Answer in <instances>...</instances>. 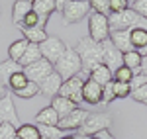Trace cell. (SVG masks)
I'll list each match as a JSON object with an SVG mask.
<instances>
[{
	"label": "cell",
	"mask_w": 147,
	"mask_h": 139,
	"mask_svg": "<svg viewBox=\"0 0 147 139\" xmlns=\"http://www.w3.org/2000/svg\"><path fill=\"white\" fill-rule=\"evenodd\" d=\"M77 53H79L80 61H82V71L90 73L94 67L102 65V43H96L88 35L80 37L77 41Z\"/></svg>",
	"instance_id": "cell-1"
},
{
	"label": "cell",
	"mask_w": 147,
	"mask_h": 139,
	"mask_svg": "<svg viewBox=\"0 0 147 139\" xmlns=\"http://www.w3.org/2000/svg\"><path fill=\"white\" fill-rule=\"evenodd\" d=\"M53 71H55L63 81H69V79L77 77L80 71H82V61H80L77 49L75 47H67L65 53L61 55V59L53 65Z\"/></svg>",
	"instance_id": "cell-2"
},
{
	"label": "cell",
	"mask_w": 147,
	"mask_h": 139,
	"mask_svg": "<svg viewBox=\"0 0 147 139\" xmlns=\"http://www.w3.org/2000/svg\"><path fill=\"white\" fill-rule=\"evenodd\" d=\"M108 22H110V32H116V30H137V28L147 30V20L141 18L131 8H127L125 12H120V14H110Z\"/></svg>",
	"instance_id": "cell-3"
},
{
	"label": "cell",
	"mask_w": 147,
	"mask_h": 139,
	"mask_svg": "<svg viewBox=\"0 0 147 139\" xmlns=\"http://www.w3.org/2000/svg\"><path fill=\"white\" fill-rule=\"evenodd\" d=\"M88 37L94 39L96 43H102L110 37V22L108 16L98 14V12H90L88 14Z\"/></svg>",
	"instance_id": "cell-4"
},
{
	"label": "cell",
	"mask_w": 147,
	"mask_h": 139,
	"mask_svg": "<svg viewBox=\"0 0 147 139\" xmlns=\"http://www.w3.org/2000/svg\"><path fill=\"white\" fill-rule=\"evenodd\" d=\"M86 79H88V73L80 71L77 77H73V79H69V81H63L61 90H59V96L69 98V100H73L75 104L79 106L80 102H82V84H84Z\"/></svg>",
	"instance_id": "cell-5"
},
{
	"label": "cell",
	"mask_w": 147,
	"mask_h": 139,
	"mask_svg": "<svg viewBox=\"0 0 147 139\" xmlns=\"http://www.w3.org/2000/svg\"><path fill=\"white\" fill-rule=\"evenodd\" d=\"M110 128H112V116L106 114V112H94V114H88L80 131L84 135L92 137V135H96V133H100L104 129H110Z\"/></svg>",
	"instance_id": "cell-6"
},
{
	"label": "cell",
	"mask_w": 147,
	"mask_h": 139,
	"mask_svg": "<svg viewBox=\"0 0 147 139\" xmlns=\"http://www.w3.org/2000/svg\"><path fill=\"white\" fill-rule=\"evenodd\" d=\"M90 12L92 10H90L88 0H69V4L61 12V16H63V22L65 24H79Z\"/></svg>",
	"instance_id": "cell-7"
},
{
	"label": "cell",
	"mask_w": 147,
	"mask_h": 139,
	"mask_svg": "<svg viewBox=\"0 0 147 139\" xmlns=\"http://www.w3.org/2000/svg\"><path fill=\"white\" fill-rule=\"evenodd\" d=\"M65 49H67L65 41H63V39H59V37H55V35H49L43 43H39L41 57L47 59V61H49V63H53V65L61 59V55L65 53Z\"/></svg>",
	"instance_id": "cell-8"
},
{
	"label": "cell",
	"mask_w": 147,
	"mask_h": 139,
	"mask_svg": "<svg viewBox=\"0 0 147 139\" xmlns=\"http://www.w3.org/2000/svg\"><path fill=\"white\" fill-rule=\"evenodd\" d=\"M24 73H26L28 81L35 82V84H41V82H43L47 77L53 73V63H49L47 59H39L37 63L30 65V67H26Z\"/></svg>",
	"instance_id": "cell-9"
},
{
	"label": "cell",
	"mask_w": 147,
	"mask_h": 139,
	"mask_svg": "<svg viewBox=\"0 0 147 139\" xmlns=\"http://www.w3.org/2000/svg\"><path fill=\"white\" fill-rule=\"evenodd\" d=\"M102 63L112 71V73L118 69V67H122V65H124V53H122V51H118L110 39L102 41Z\"/></svg>",
	"instance_id": "cell-10"
},
{
	"label": "cell",
	"mask_w": 147,
	"mask_h": 139,
	"mask_svg": "<svg viewBox=\"0 0 147 139\" xmlns=\"http://www.w3.org/2000/svg\"><path fill=\"white\" fill-rule=\"evenodd\" d=\"M88 118V112L86 110H82V108H77L75 112H71L69 116L61 118L59 120V124H57V128L63 129V131H75V129H80L82 128V124H84V120Z\"/></svg>",
	"instance_id": "cell-11"
},
{
	"label": "cell",
	"mask_w": 147,
	"mask_h": 139,
	"mask_svg": "<svg viewBox=\"0 0 147 139\" xmlns=\"http://www.w3.org/2000/svg\"><path fill=\"white\" fill-rule=\"evenodd\" d=\"M82 102L90 106H96L102 102V86L92 79H86L82 84Z\"/></svg>",
	"instance_id": "cell-12"
},
{
	"label": "cell",
	"mask_w": 147,
	"mask_h": 139,
	"mask_svg": "<svg viewBox=\"0 0 147 139\" xmlns=\"http://www.w3.org/2000/svg\"><path fill=\"white\" fill-rule=\"evenodd\" d=\"M32 10L39 16V28L45 30L51 14L57 12V8H55V2H53V0H35L34 4H32Z\"/></svg>",
	"instance_id": "cell-13"
},
{
	"label": "cell",
	"mask_w": 147,
	"mask_h": 139,
	"mask_svg": "<svg viewBox=\"0 0 147 139\" xmlns=\"http://www.w3.org/2000/svg\"><path fill=\"white\" fill-rule=\"evenodd\" d=\"M2 122H10V124H14V126H18V122H20L10 92L6 94L4 98H0V124H2Z\"/></svg>",
	"instance_id": "cell-14"
},
{
	"label": "cell",
	"mask_w": 147,
	"mask_h": 139,
	"mask_svg": "<svg viewBox=\"0 0 147 139\" xmlns=\"http://www.w3.org/2000/svg\"><path fill=\"white\" fill-rule=\"evenodd\" d=\"M61 84H63V79L53 71L45 81L39 84V94L45 96V98H55L59 94V90H61Z\"/></svg>",
	"instance_id": "cell-15"
},
{
	"label": "cell",
	"mask_w": 147,
	"mask_h": 139,
	"mask_svg": "<svg viewBox=\"0 0 147 139\" xmlns=\"http://www.w3.org/2000/svg\"><path fill=\"white\" fill-rule=\"evenodd\" d=\"M129 34H131V30H116V32H110V37H108V39L114 43V47H116L118 51L127 53V51L134 49V47H131Z\"/></svg>",
	"instance_id": "cell-16"
},
{
	"label": "cell",
	"mask_w": 147,
	"mask_h": 139,
	"mask_svg": "<svg viewBox=\"0 0 147 139\" xmlns=\"http://www.w3.org/2000/svg\"><path fill=\"white\" fill-rule=\"evenodd\" d=\"M51 108H53L57 114H59V120H61V118L69 116L71 112H75L79 106L75 104L73 100H69V98H63V96H59V94H57L55 98H51Z\"/></svg>",
	"instance_id": "cell-17"
},
{
	"label": "cell",
	"mask_w": 147,
	"mask_h": 139,
	"mask_svg": "<svg viewBox=\"0 0 147 139\" xmlns=\"http://www.w3.org/2000/svg\"><path fill=\"white\" fill-rule=\"evenodd\" d=\"M30 12H32V2H28V0H16L12 4V22L16 24V26H20L22 20Z\"/></svg>",
	"instance_id": "cell-18"
},
{
	"label": "cell",
	"mask_w": 147,
	"mask_h": 139,
	"mask_svg": "<svg viewBox=\"0 0 147 139\" xmlns=\"http://www.w3.org/2000/svg\"><path fill=\"white\" fill-rule=\"evenodd\" d=\"M57 124H59V114L51 106H45L35 116V126H57Z\"/></svg>",
	"instance_id": "cell-19"
},
{
	"label": "cell",
	"mask_w": 147,
	"mask_h": 139,
	"mask_svg": "<svg viewBox=\"0 0 147 139\" xmlns=\"http://www.w3.org/2000/svg\"><path fill=\"white\" fill-rule=\"evenodd\" d=\"M88 79H92L94 82H98L100 86H104V84H108L110 81H114V73L104 63L102 65H98V67H94V69L88 73Z\"/></svg>",
	"instance_id": "cell-20"
},
{
	"label": "cell",
	"mask_w": 147,
	"mask_h": 139,
	"mask_svg": "<svg viewBox=\"0 0 147 139\" xmlns=\"http://www.w3.org/2000/svg\"><path fill=\"white\" fill-rule=\"evenodd\" d=\"M24 71L20 67V63H16V61H12V59H6V61H2L0 63V82L2 84H8L12 75H16V73H20Z\"/></svg>",
	"instance_id": "cell-21"
},
{
	"label": "cell",
	"mask_w": 147,
	"mask_h": 139,
	"mask_svg": "<svg viewBox=\"0 0 147 139\" xmlns=\"http://www.w3.org/2000/svg\"><path fill=\"white\" fill-rule=\"evenodd\" d=\"M39 59H43V57H41V51H39V45L30 43L28 49H26V53L22 55V59H20L18 63H20V67H22V69H26V67H30V65L37 63Z\"/></svg>",
	"instance_id": "cell-22"
},
{
	"label": "cell",
	"mask_w": 147,
	"mask_h": 139,
	"mask_svg": "<svg viewBox=\"0 0 147 139\" xmlns=\"http://www.w3.org/2000/svg\"><path fill=\"white\" fill-rule=\"evenodd\" d=\"M22 35L28 43H35V45L43 43L47 37H49L43 28H26V30H22Z\"/></svg>",
	"instance_id": "cell-23"
},
{
	"label": "cell",
	"mask_w": 147,
	"mask_h": 139,
	"mask_svg": "<svg viewBox=\"0 0 147 139\" xmlns=\"http://www.w3.org/2000/svg\"><path fill=\"white\" fill-rule=\"evenodd\" d=\"M28 45H30V43H28L24 37H22V39H16V41H12L10 47H8V59H12V61H16V63H18V61L22 59V55L26 53Z\"/></svg>",
	"instance_id": "cell-24"
},
{
	"label": "cell",
	"mask_w": 147,
	"mask_h": 139,
	"mask_svg": "<svg viewBox=\"0 0 147 139\" xmlns=\"http://www.w3.org/2000/svg\"><path fill=\"white\" fill-rule=\"evenodd\" d=\"M129 39H131V47H134L136 51H139V53H141V51L147 47V30H141V28L131 30Z\"/></svg>",
	"instance_id": "cell-25"
},
{
	"label": "cell",
	"mask_w": 147,
	"mask_h": 139,
	"mask_svg": "<svg viewBox=\"0 0 147 139\" xmlns=\"http://www.w3.org/2000/svg\"><path fill=\"white\" fill-rule=\"evenodd\" d=\"M16 137L20 139H39L41 133H39V126L35 124H24L16 129Z\"/></svg>",
	"instance_id": "cell-26"
},
{
	"label": "cell",
	"mask_w": 147,
	"mask_h": 139,
	"mask_svg": "<svg viewBox=\"0 0 147 139\" xmlns=\"http://www.w3.org/2000/svg\"><path fill=\"white\" fill-rule=\"evenodd\" d=\"M141 59H143V55L139 51H136V49H131V51L124 53V65L127 69H131L134 73H137L141 69Z\"/></svg>",
	"instance_id": "cell-27"
},
{
	"label": "cell",
	"mask_w": 147,
	"mask_h": 139,
	"mask_svg": "<svg viewBox=\"0 0 147 139\" xmlns=\"http://www.w3.org/2000/svg\"><path fill=\"white\" fill-rule=\"evenodd\" d=\"M12 94H16L18 98H24V100H30V98H34V96L39 94V84L28 81V84L24 88H20V90H16V92H12Z\"/></svg>",
	"instance_id": "cell-28"
},
{
	"label": "cell",
	"mask_w": 147,
	"mask_h": 139,
	"mask_svg": "<svg viewBox=\"0 0 147 139\" xmlns=\"http://www.w3.org/2000/svg\"><path fill=\"white\" fill-rule=\"evenodd\" d=\"M28 84V77H26V73L24 71H20V73H16V75H12L10 81H8V88H10V92H16V90H20V88H24Z\"/></svg>",
	"instance_id": "cell-29"
},
{
	"label": "cell",
	"mask_w": 147,
	"mask_h": 139,
	"mask_svg": "<svg viewBox=\"0 0 147 139\" xmlns=\"http://www.w3.org/2000/svg\"><path fill=\"white\" fill-rule=\"evenodd\" d=\"M39 133H41V137H45V139H63L65 137L63 129H59L57 126H39Z\"/></svg>",
	"instance_id": "cell-30"
},
{
	"label": "cell",
	"mask_w": 147,
	"mask_h": 139,
	"mask_svg": "<svg viewBox=\"0 0 147 139\" xmlns=\"http://www.w3.org/2000/svg\"><path fill=\"white\" fill-rule=\"evenodd\" d=\"M131 79H134V71L127 69L125 65H122V67H118V69L114 71V81L116 82H131Z\"/></svg>",
	"instance_id": "cell-31"
},
{
	"label": "cell",
	"mask_w": 147,
	"mask_h": 139,
	"mask_svg": "<svg viewBox=\"0 0 147 139\" xmlns=\"http://www.w3.org/2000/svg\"><path fill=\"white\" fill-rule=\"evenodd\" d=\"M92 12H98L104 16H110V0H88Z\"/></svg>",
	"instance_id": "cell-32"
},
{
	"label": "cell",
	"mask_w": 147,
	"mask_h": 139,
	"mask_svg": "<svg viewBox=\"0 0 147 139\" xmlns=\"http://www.w3.org/2000/svg\"><path fill=\"white\" fill-rule=\"evenodd\" d=\"M16 126L10 122H2L0 124V139H16Z\"/></svg>",
	"instance_id": "cell-33"
},
{
	"label": "cell",
	"mask_w": 147,
	"mask_h": 139,
	"mask_svg": "<svg viewBox=\"0 0 147 139\" xmlns=\"http://www.w3.org/2000/svg\"><path fill=\"white\" fill-rule=\"evenodd\" d=\"M18 28H20V30H26V28H39V16H37V14L32 10V12H30V14H28V16L22 20V24H20Z\"/></svg>",
	"instance_id": "cell-34"
},
{
	"label": "cell",
	"mask_w": 147,
	"mask_h": 139,
	"mask_svg": "<svg viewBox=\"0 0 147 139\" xmlns=\"http://www.w3.org/2000/svg\"><path fill=\"white\" fill-rule=\"evenodd\" d=\"M114 94H116V98H127L131 94V86L127 82H116L114 81Z\"/></svg>",
	"instance_id": "cell-35"
},
{
	"label": "cell",
	"mask_w": 147,
	"mask_h": 139,
	"mask_svg": "<svg viewBox=\"0 0 147 139\" xmlns=\"http://www.w3.org/2000/svg\"><path fill=\"white\" fill-rule=\"evenodd\" d=\"M116 100V94H114V81H110L108 84L102 86V104H110Z\"/></svg>",
	"instance_id": "cell-36"
},
{
	"label": "cell",
	"mask_w": 147,
	"mask_h": 139,
	"mask_svg": "<svg viewBox=\"0 0 147 139\" xmlns=\"http://www.w3.org/2000/svg\"><path fill=\"white\" fill-rule=\"evenodd\" d=\"M129 8V0H110V14H120Z\"/></svg>",
	"instance_id": "cell-37"
},
{
	"label": "cell",
	"mask_w": 147,
	"mask_h": 139,
	"mask_svg": "<svg viewBox=\"0 0 147 139\" xmlns=\"http://www.w3.org/2000/svg\"><path fill=\"white\" fill-rule=\"evenodd\" d=\"M136 102H141V104H147V84H143V86H139V88H136V90H131V94H129Z\"/></svg>",
	"instance_id": "cell-38"
},
{
	"label": "cell",
	"mask_w": 147,
	"mask_h": 139,
	"mask_svg": "<svg viewBox=\"0 0 147 139\" xmlns=\"http://www.w3.org/2000/svg\"><path fill=\"white\" fill-rule=\"evenodd\" d=\"M129 8H131L134 12H137L141 18L147 20V0H136V2L129 4Z\"/></svg>",
	"instance_id": "cell-39"
},
{
	"label": "cell",
	"mask_w": 147,
	"mask_h": 139,
	"mask_svg": "<svg viewBox=\"0 0 147 139\" xmlns=\"http://www.w3.org/2000/svg\"><path fill=\"white\" fill-rule=\"evenodd\" d=\"M143 84H147V75H143L141 71H137V73H134V79H131V82H129L131 90H136V88H139V86H143Z\"/></svg>",
	"instance_id": "cell-40"
},
{
	"label": "cell",
	"mask_w": 147,
	"mask_h": 139,
	"mask_svg": "<svg viewBox=\"0 0 147 139\" xmlns=\"http://www.w3.org/2000/svg\"><path fill=\"white\" fill-rule=\"evenodd\" d=\"M94 137H96V139H114V135H112L110 129H104V131H100V133H96Z\"/></svg>",
	"instance_id": "cell-41"
},
{
	"label": "cell",
	"mask_w": 147,
	"mask_h": 139,
	"mask_svg": "<svg viewBox=\"0 0 147 139\" xmlns=\"http://www.w3.org/2000/svg\"><path fill=\"white\" fill-rule=\"evenodd\" d=\"M55 2V8H57V12H63V8L69 4V0H53Z\"/></svg>",
	"instance_id": "cell-42"
},
{
	"label": "cell",
	"mask_w": 147,
	"mask_h": 139,
	"mask_svg": "<svg viewBox=\"0 0 147 139\" xmlns=\"http://www.w3.org/2000/svg\"><path fill=\"white\" fill-rule=\"evenodd\" d=\"M141 73H143V75H147V55H143V59H141Z\"/></svg>",
	"instance_id": "cell-43"
},
{
	"label": "cell",
	"mask_w": 147,
	"mask_h": 139,
	"mask_svg": "<svg viewBox=\"0 0 147 139\" xmlns=\"http://www.w3.org/2000/svg\"><path fill=\"white\" fill-rule=\"evenodd\" d=\"M6 94H8V86H6V84H2V82H0V98H4V96H6Z\"/></svg>",
	"instance_id": "cell-44"
},
{
	"label": "cell",
	"mask_w": 147,
	"mask_h": 139,
	"mask_svg": "<svg viewBox=\"0 0 147 139\" xmlns=\"http://www.w3.org/2000/svg\"><path fill=\"white\" fill-rule=\"evenodd\" d=\"M63 139H79V135H75V133H69V135H65Z\"/></svg>",
	"instance_id": "cell-45"
},
{
	"label": "cell",
	"mask_w": 147,
	"mask_h": 139,
	"mask_svg": "<svg viewBox=\"0 0 147 139\" xmlns=\"http://www.w3.org/2000/svg\"><path fill=\"white\" fill-rule=\"evenodd\" d=\"M28 2H32V4H34V2H35V0H28Z\"/></svg>",
	"instance_id": "cell-46"
},
{
	"label": "cell",
	"mask_w": 147,
	"mask_h": 139,
	"mask_svg": "<svg viewBox=\"0 0 147 139\" xmlns=\"http://www.w3.org/2000/svg\"><path fill=\"white\" fill-rule=\"evenodd\" d=\"M88 139H96V137H94V135H92V137H88Z\"/></svg>",
	"instance_id": "cell-47"
},
{
	"label": "cell",
	"mask_w": 147,
	"mask_h": 139,
	"mask_svg": "<svg viewBox=\"0 0 147 139\" xmlns=\"http://www.w3.org/2000/svg\"><path fill=\"white\" fill-rule=\"evenodd\" d=\"M39 139H45V137H39Z\"/></svg>",
	"instance_id": "cell-48"
},
{
	"label": "cell",
	"mask_w": 147,
	"mask_h": 139,
	"mask_svg": "<svg viewBox=\"0 0 147 139\" xmlns=\"http://www.w3.org/2000/svg\"><path fill=\"white\" fill-rule=\"evenodd\" d=\"M131 2H136V0H131Z\"/></svg>",
	"instance_id": "cell-49"
},
{
	"label": "cell",
	"mask_w": 147,
	"mask_h": 139,
	"mask_svg": "<svg viewBox=\"0 0 147 139\" xmlns=\"http://www.w3.org/2000/svg\"><path fill=\"white\" fill-rule=\"evenodd\" d=\"M16 139H20V137H16Z\"/></svg>",
	"instance_id": "cell-50"
}]
</instances>
